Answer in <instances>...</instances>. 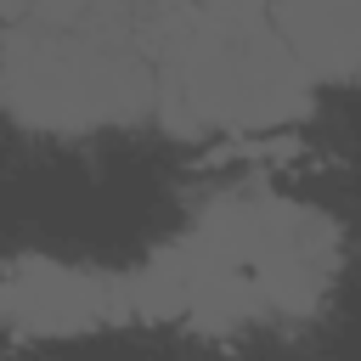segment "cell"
<instances>
[{
    "label": "cell",
    "mask_w": 361,
    "mask_h": 361,
    "mask_svg": "<svg viewBox=\"0 0 361 361\" xmlns=\"http://www.w3.org/2000/svg\"><path fill=\"white\" fill-rule=\"evenodd\" d=\"M130 316L124 276H96L73 265L17 259L6 271V322L11 333H85Z\"/></svg>",
    "instance_id": "obj_1"
},
{
    "label": "cell",
    "mask_w": 361,
    "mask_h": 361,
    "mask_svg": "<svg viewBox=\"0 0 361 361\" xmlns=\"http://www.w3.org/2000/svg\"><path fill=\"white\" fill-rule=\"evenodd\" d=\"M271 23L310 85L361 73V0H271Z\"/></svg>",
    "instance_id": "obj_2"
}]
</instances>
